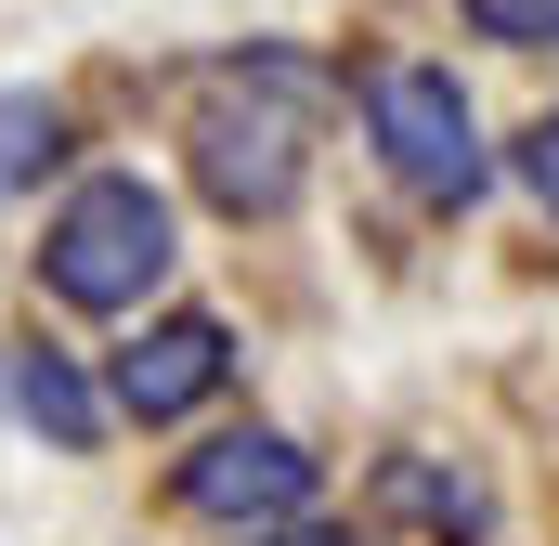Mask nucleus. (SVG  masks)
<instances>
[{"label": "nucleus", "instance_id": "9d476101", "mask_svg": "<svg viewBox=\"0 0 559 546\" xmlns=\"http://www.w3.org/2000/svg\"><path fill=\"white\" fill-rule=\"evenodd\" d=\"M508 169H521V195H534V209L559 222V118H534V131L508 143Z\"/></svg>", "mask_w": 559, "mask_h": 546}, {"label": "nucleus", "instance_id": "1a4fd4ad", "mask_svg": "<svg viewBox=\"0 0 559 546\" xmlns=\"http://www.w3.org/2000/svg\"><path fill=\"white\" fill-rule=\"evenodd\" d=\"M468 39H508V52H559V0H455Z\"/></svg>", "mask_w": 559, "mask_h": 546}, {"label": "nucleus", "instance_id": "f257e3e1", "mask_svg": "<svg viewBox=\"0 0 559 546\" xmlns=\"http://www.w3.org/2000/svg\"><path fill=\"white\" fill-rule=\"evenodd\" d=\"M169 261H182V222L143 169H79L66 209L39 222V286L66 312H143L169 286Z\"/></svg>", "mask_w": 559, "mask_h": 546}, {"label": "nucleus", "instance_id": "6e6552de", "mask_svg": "<svg viewBox=\"0 0 559 546\" xmlns=\"http://www.w3.org/2000/svg\"><path fill=\"white\" fill-rule=\"evenodd\" d=\"M52 156H66V105L52 92H0V195H26Z\"/></svg>", "mask_w": 559, "mask_h": 546}, {"label": "nucleus", "instance_id": "39448f33", "mask_svg": "<svg viewBox=\"0 0 559 546\" xmlns=\"http://www.w3.org/2000/svg\"><path fill=\"white\" fill-rule=\"evenodd\" d=\"M222 378H235V325H222V312H156L131 352H118L105 404H118V416H143V429H182V416L209 404Z\"/></svg>", "mask_w": 559, "mask_h": 546}, {"label": "nucleus", "instance_id": "20e7f679", "mask_svg": "<svg viewBox=\"0 0 559 546\" xmlns=\"http://www.w3.org/2000/svg\"><path fill=\"white\" fill-rule=\"evenodd\" d=\"M312 442H286V429H222V442H195L182 468H169V495L195 508V521H222V534H286L299 508H312Z\"/></svg>", "mask_w": 559, "mask_h": 546}, {"label": "nucleus", "instance_id": "0eeeda50", "mask_svg": "<svg viewBox=\"0 0 559 546\" xmlns=\"http://www.w3.org/2000/svg\"><path fill=\"white\" fill-rule=\"evenodd\" d=\"M378 495H391L404 521H429L442 546H481V534H495V495H481L468 468H429V455H391V468H378Z\"/></svg>", "mask_w": 559, "mask_h": 546}, {"label": "nucleus", "instance_id": "9b49d317", "mask_svg": "<svg viewBox=\"0 0 559 546\" xmlns=\"http://www.w3.org/2000/svg\"><path fill=\"white\" fill-rule=\"evenodd\" d=\"M248 546H352V534H312V521H286V534H248Z\"/></svg>", "mask_w": 559, "mask_h": 546}, {"label": "nucleus", "instance_id": "f03ea898", "mask_svg": "<svg viewBox=\"0 0 559 546\" xmlns=\"http://www.w3.org/2000/svg\"><path fill=\"white\" fill-rule=\"evenodd\" d=\"M182 169L222 222H286L299 182H312V105L286 92H248V79H209L195 131H182Z\"/></svg>", "mask_w": 559, "mask_h": 546}, {"label": "nucleus", "instance_id": "423d86ee", "mask_svg": "<svg viewBox=\"0 0 559 546\" xmlns=\"http://www.w3.org/2000/svg\"><path fill=\"white\" fill-rule=\"evenodd\" d=\"M0 416L39 429L52 455H92V442H105V391H92L66 352H39V339H0Z\"/></svg>", "mask_w": 559, "mask_h": 546}, {"label": "nucleus", "instance_id": "7ed1b4c3", "mask_svg": "<svg viewBox=\"0 0 559 546\" xmlns=\"http://www.w3.org/2000/svg\"><path fill=\"white\" fill-rule=\"evenodd\" d=\"M365 131L391 156V182L429 195V209H468L481 182H495V143L468 118V92H455V66H365Z\"/></svg>", "mask_w": 559, "mask_h": 546}]
</instances>
